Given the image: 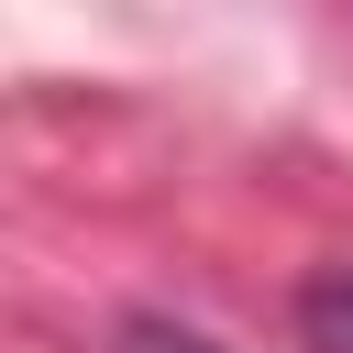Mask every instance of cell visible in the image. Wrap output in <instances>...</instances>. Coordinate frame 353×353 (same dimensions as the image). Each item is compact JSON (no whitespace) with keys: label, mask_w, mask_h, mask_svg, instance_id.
<instances>
[{"label":"cell","mask_w":353,"mask_h":353,"mask_svg":"<svg viewBox=\"0 0 353 353\" xmlns=\"http://www.w3.org/2000/svg\"><path fill=\"white\" fill-rule=\"evenodd\" d=\"M309 342L320 353H353V276H320L309 287Z\"/></svg>","instance_id":"cell-1"}]
</instances>
